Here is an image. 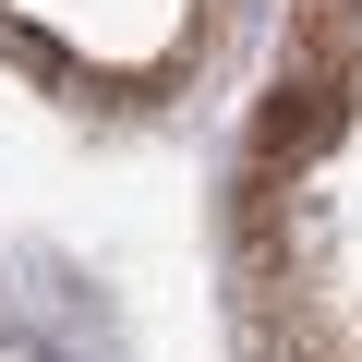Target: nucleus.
<instances>
[{"label":"nucleus","instance_id":"1","mask_svg":"<svg viewBox=\"0 0 362 362\" xmlns=\"http://www.w3.org/2000/svg\"><path fill=\"white\" fill-rule=\"evenodd\" d=\"M338 121H350V61H314V73H302V85H290V97L254 121V145H266V169H302V157H314Z\"/></svg>","mask_w":362,"mask_h":362}]
</instances>
